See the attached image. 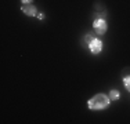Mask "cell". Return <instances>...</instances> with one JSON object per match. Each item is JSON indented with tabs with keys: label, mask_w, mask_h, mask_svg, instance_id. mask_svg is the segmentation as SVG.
Here are the masks:
<instances>
[{
	"label": "cell",
	"mask_w": 130,
	"mask_h": 124,
	"mask_svg": "<svg viewBox=\"0 0 130 124\" xmlns=\"http://www.w3.org/2000/svg\"><path fill=\"white\" fill-rule=\"evenodd\" d=\"M108 97H109L111 101H118V99L120 98V92L118 91V90H111V91H109V95H108Z\"/></svg>",
	"instance_id": "cell-5"
},
{
	"label": "cell",
	"mask_w": 130,
	"mask_h": 124,
	"mask_svg": "<svg viewBox=\"0 0 130 124\" xmlns=\"http://www.w3.org/2000/svg\"><path fill=\"white\" fill-rule=\"evenodd\" d=\"M36 17H38L40 21H43V19H44V14H43V12H42V14H38V15H36Z\"/></svg>",
	"instance_id": "cell-9"
},
{
	"label": "cell",
	"mask_w": 130,
	"mask_h": 124,
	"mask_svg": "<svg viewBox=\"0 0 130 124\" xmlns=\"http://www.w3.org/2000/svg\"><path fill=\"white\" fill-rule=\"evenodd\" d=\"M32 2H33V0H21V3H22V4H30Z\"/></svg>",
	"instance_id": "cell-8"
},
{
	"label": "cell",
	"mask_w": 130,
	"mask_h": 124,
	"mask_svg": "<svg viewBox=\"0 0 130 124\" xmlns=\"http://www.w3.org/2000/svg\"><path fill=\"white\" fill-rule=\"evenodd\" d=\"M123 84H125L126 90L130 91V74L129 76H123Z\"/></svg>",
	"instance_id": "cell-6"
},
{
	"label": "cell",
	"mask_w": 130,
	"mask_h": 124,
	"mask_svg": "<svg viewBox=\"0 0 130 124\" xmlns=\"http://www.w3.org/2000/svg\"><path fill=\"white\" fill-rule=\"evenodd\" d=\"M109 102L111 99L108 95L105 94H97L94 97H91L87 102V106L90 110H101V109H105V108L109 106Z\"/></svg>",
	"instance_id": "cell-1"
},
{
	"label": "cell",
	"mask_w": 130,
	"mask_h": 124,
	"mask_svg": "<svg viewBox=\"0 0 130 124\" xmlns=\"http://www.w3.org/2000/svg\"><path fill=\"white\" fill-rule=\"evenodd\" d=\"M93 39H94V37H93V36L90 35V33H87V35L85 36V42H86V44L89 46V44L91 43V40H93Z\"/></svg>",
	"instance_id": "cell-7"
},
{
	"label": "cell",
	"mask_w": 130,
	"mask_h": 124,
	"mask_svg": "<svg viewBox=\"0 0 130 124\" xmlns=\"http://www.w3.org/2000/svg\"><path fill=\"white\" fill-rule=\"evenodd\" d=\"M107 28H108V24L104 18H98V19H94L93 22V29L97 35H104L107 32Z\"/></svg>",
	"instance_id": "cell-2"
},
{
	"label": "cell",
	"mask_w": 130,
	"mask_h": 124,
	"mask_svg": "<svg viewBox=\"0 0 130 124\" xmlns=\"http://www.w3.org/2000/svg\"><path fill=\"white\" fill-rule=\"evenodd\" d=\"M89 48H90V51H91V54H94V55H97V54H100L101 51H103V42H101L100 39H93L91 40V43L89 44Z\"/></svg>",
	"instance_id": "cell-3"
},
{
	"label": "cell",
	"mask_w": 130,
	"mask_h": 124,
	"mask_svg": "<svg viewBox=\"0 0 130 124\" xmlns=\"http://www.w3.org/2000/svg\"><path fill=\"white\" fill-rule=\"evenodd\" d=\"M21 11L28 17H36L38 15V8L30 3V4H22L21 6Z\"/></svg>",
	"instance_id": "cell-4"
}]
</instances>
